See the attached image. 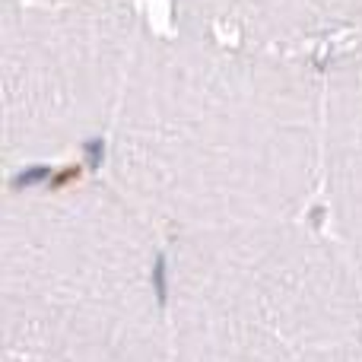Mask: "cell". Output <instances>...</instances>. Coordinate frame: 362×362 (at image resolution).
<instances>
[{
    "mask_svg": "<svg viewBox=\"0 0 362 362\" xmlns=\"http://www.w3.org/2000/svg\"><path fill=\"white\" fill-rule=\"evenodd\" d=\"M105 165L169 238L302 216L321 194L325 61L146 25Z\"/></svg>",
    "mask_w": 362,
    "mask_h": 362,
    "instance_id": "obj_1",
    "label": "cell"
},
{
    "mask_svg": "<svg viewBox=\"0 0 362 362\" xmlns=\"http://www.w3.org/2000/svg\"><path fill=\"white\" fill-rule=\"evenodd\" d=\"M0 344L29 362H172L159 229L108 178L6 191Z\"/></svg>",
    "mask_w": 362,
    "mask_h": 362,
    "instance_id": "obj_2",
    "label": "cell"
},
{
    "mask_svg": "<svg viewBox=\"0 0 362 362\" xmlns=\"http://www.w3.org/2000/svg\"><path fill=\"white\" fill-rule=\"evenodd\" d=\"M172 362H362V280L302 216L169 238Z\"/></svg>",
    "mask_w": 362,
    "mask_h": 362,
    "instance_id": "obj_3",
    "label": "cell"
},
{
    "mask_svg": "<svg viewBox=\"0 0 362 362\" xmlns=\"http://www.w3.org/2000/svg\"><path fill=\"white\" fill-rule=\"evenodd\" d=\"M146 32L137 4L0 0V150L10 172L112 134Z\"/></svg>",
    "mask_w": 362,
    "mask_h": 362,
    "instance_id": "obj_4",
    "label": "cell"
},
{
    "mask_svg": "<svg viewBox=\"0 0 362 362\" xmlns=\"http://www.w3.org/2000/svg\"><path fill=\"white\" fill-rule=\"evenodd\" d=\"M321 194L331 238L362 280V48L325 61V165Z\"/></svg>",
    "mask_w": 362,
    "mask_h": 362,
    "instance_id": "obj_5",
    "label": "cell"
},
{
    "mask_svg": "<svg viewBox=\"0 0 362 362\" xmlns=\"http://www.w3.org/2000/svg\"><path fill=\"white\" fill-rule=\"evenodd\" d=\"M175 23L280 51L353 42L344 0H172Z\"/></svg>",
    "mask_w": 362,
    "mask_h": 362,
    "instance_id": "obj_6",
    "label": "cell"
},
{
    "mask_svg": "<svg viewBox=\"0 0 362 362\" xmlns=\"http://www.w3.org/2000/svg\"><path fill=\"white\" fill-rule=\"evenodd\" d=\"M344 10L346 19H350V29H353V42L362 35V0H344ZM350 42V45H353Z\"/></svg>",
    "mask_w": 362,
    "mask_h": 362,
    "instance_id": "obj_7",
    "label": "cell"
},
{
    "mask_svg": "<svg viewBox=\"0 0 362 362\" xmlns=\"http://www.w3.org/2000/svg\"><path fill=\"white\" fill-rule=\"evenodd\" d=\"M57 4H137L140 0H57Z\"/></svg>",
    "mask_w": 362,
    "mask_h": 362,
    "instance_id": "obj_8",
    "label": "cell"
},
{
    "mask_svg": "<svg viewBox=\"0 0 362 362\" xmlns=\"http://www.w3.org/2000/svg\"><path fill=\"white\" fill-rule=\"evenodd\" d=\"M4 362H29V359H23V356H13V353H4Z\"/></svg>",
    "mask_w": 362,
    "mask_h": 362,
    "instance_id": "obj_9",
    "label": "cell"
},
{
    "mask_svg": "<svg viewBox=\"0 0 362 362\" xmlns=\"http://www.w3.org/2000/svg\"><path fill=\"white\" fill-rule=\"evenodd\" d=\"M353 45H359V48H362V35H359V38H356V42H353Z\"/></svg>",
    "mask_w": 362,
    "mask_h": 362,
    "instance_id": "obj_10",
    "label": "cell"
}]
</instances>
